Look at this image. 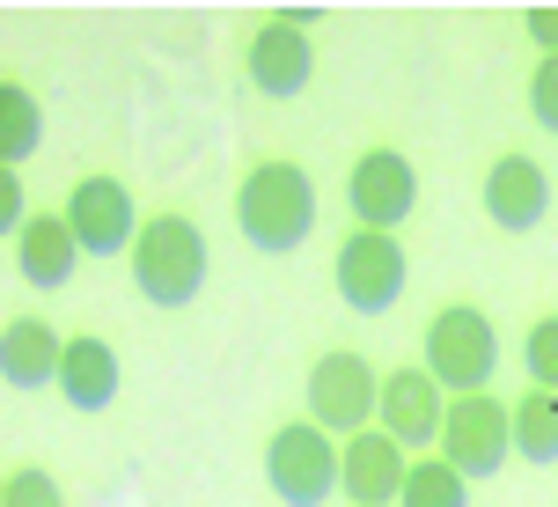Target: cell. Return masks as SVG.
<instances>
[{"mask_svg": "<svg viewBox=\"0 0 558 507\" xmlns=\"http://www.w3.org/2000/svg\"><path fill=\"white\" fill-rule=\"evenodd\" d=\"M59 353H66V338L45 316H8L0 324V383L8 390H45V383H59Z\"/></svg>", "mask_w": 558, "mask_h": 507, "instance_id": "14", "label": "cell"}, {"mask_svg": "<svg viewBox=\"0 0 558 507\" xmlns=\"http://www.w3.org/2000/svg\"><path fill=\"white\" fill-rule=\"evenodd\" d=\"M345 206H353V228H375V236H397V221L418 206V169L397 155V147H367L345 169Z\"/></svg>", "mask_w": 558, "mask_h": 507, "instance_id": "8", "label": "cell"}, {"mask_svg": "<svg viewBox=\"0 0 558 507\" xmlns=\"http://www.w3.org/2000/svg\"><path fill=\"white\" fill-rule=\"evenodd\" d=\"M133 287L155 302V310H184L198 302V287H206V236H198L192 214H155V221L133 236Z\"/></svg>", "mask_w": 558, "mask_h": 507, "instance_id": "2", "label": "cell"}, {"mask_svg": "<svg viewBox=\"0 0 558 507\" xmlns=\"http://www.w3.org/2000/svg\"><path fill=\"white\" fill-rule=\"evenodd\" d=\"M514 456L558 463V397L551 390H530L522 405H514Z\"/></svg>", "mask_w": 558, "mask_h": 507, "instance_id": "18", "label": "cell"}, {"mask_svg": "<svg viewBox=\"0 0 558 507\" xmlns=\"http://www.w3.org/2000/svg\"><path fill=\"white\" fill-rule=\"evenodd\" d=\"M243 74L257 82V96H302L316 74V45H308L302 15H272L243 37Z\"/></svg>", "mask_w": 558, "mask_h": 507, "instance_id": "10", "label": "cell"}, {"mask_svg": "<svg viewBox=\"0 0 558 507\" xmlns=\"http://www.w3.org/2000/svg\"><path fill=\"white\" fill-rule=\"evenodd\" d=\"M522 23H530V37H536V52L551 59V52H558V8H530V15H522Z\"/></svg>", "mask_w": 558, "mask_h": 507, "instance_id": "24", "label": "cell"}, {"mask_svg": "<svg viewBox=\"0 0 558 507\" xmlns=\"http://www.w3.org/2000/svg\"><path fill=\"white\" fill-rule=\"evenodd\" d=\"M375 405H383V383H375V367L361 361V353H316V367H308V420L324 426L331 442H353V434H367L375 426Z\"/></svg>", "mask_w": 558, "mask_h": 507, "instance_id": "5", "label": "cell"}, {"mask_svg": "<svg viewBox=\"0 0 558 507\" xmlns=\"http://www.w3.org/2000/svg\"><path fill=\"white\" fill-rule=\"evenodd\" d=\"M522 361H530V383L558 397V316H536L530 338H522Z\"/></svg>", "mask_w": 558, "mask_h": 507, "instance_id": "20", "label": "cell"}, {"mask_svg": "<svg viewBox=\"0 0 558 507\" xmlns=\"http://www.w3.org/2000/svg\"><path fill=\"white\" fill-rule=\"evenodd\" d=\"M0 507H66V493H59L52 471L23 463V471H8V500H0Z\"/></svg>", "mask_w": 558, "mask_h": 507, "instance_id": "21", "label": "cell"}, {"mask_svg": "<svg viewBox=\"0 0 558 507\" xmlns=\"http://www.w3.org/2000/svg\"><path fill=\"white\" fill-rule=\"evenodd\" d=\"M404 479H412V456L397 449L383 426H367V434H353V442H338V493H345L353 507H397Z\"/></svg>", "mask_w": 558, "mask_h": 507, "instance_id": "12", "label": "cell"}, {"mask_svg": "<svg viewBox=\"0 0 558 507\" xmlns=\"http://www.w3.org/2000/svg\"><path fill=\"white\" fill-rule=\"evenodd\" d=\"M74 265H82V243H74L66 214H29L23 236H15V273L29 287H66Z\"/></svg>", "mask_w": 558, "mask_h": 507, "instance_id": "15", "label": "cell"}, {"mask_svg": "<svg viewBox=\"0 0 558 507\" xmlns=\"http://www.w3.org/2000/svg\"><path fill=\"white\" fill-rule=\"evenodd\" d=\"M37 141H45V104L23 82H0V169L29 162Z\"/></svg>", "mask_w": 558, "mask_h": 507, "instance_id": "17", "label": "cell"}, {"mask_svg": "<svg viewBox=\"0 0 558 507\" xmlns=\"http://www.w3.org/2000/svg\"><path fill=\"white\" fill-rule=\"evenodd\" d=\"M493 367H500V331H493V316L471 310V302H448L434 324H426V375L441 383V390L471 397L493 383Z\"/></svg>", "mask_w": 558, "mask_h": 507, "instance_id": "3", "label": "cell"}, {"mask_svg": "<svg viewBox=\"0 0 558 507\" xmlns=\"http://www.w3.org/2000/svg\"><path fill=\"white\" fill-rule=\"evenodd\" d=\"M265 485H272L287 507H324L338 493V442L316 420L279 426L272 449H265Z\"/></svg>", "mask_w": 558, "mask_h": 507, "instance_id": "6", "label": "cell"}, {"mask_svg": "<svg viewBox=\"0 0 558 507\" xmlns=\"http://www.w3.org/2000/svg\"><path fill=\"white\" fill-rule=\"evenodd\" d=\"M404 280H412V265H404V243H397V236L353 228V236L338 243V294H345V310H361V316L397 310Z\"/></svg>", "mask_w": 558, "mask_h": 507, "instance_id": "7", "label": "cell"}, {"mask_svg": "<svg viewBox=\"0 0 558 507\" xmlns=\"http://www.w3.org/2000/svg\"><path fill=\"white\" fill-rule=\"evenodd\" d=\"M441 420H448V397L426 367H390L383 375V405H375V426L390 434L397 449H426L441 442Z\"/></svg>", "mask_w": 558, "mask_h": 507, "instance_id": "11", "label": "cell"}, {"mask_svg": "<svg viewBox=\"0 0 558 507\" xmlns=\"http://www.w3.org/2000/svg\"><path fill=\"white\" fill-rule=\"evenodd\" d=\"M29 206H23V169H0V236H23Z\"/></svg>", "mask_w": 558, "mask_h": 507, "instance_id": "23", "label": "cell"}, {"mask_svg": "<svg viewBox=\"0 0 558 507\" xmlns=\"http://www.w3.org/2000/svg\"><path fill=\"white\" fill-rule=\"evenodd\" d=\"M74 412H104L118 397V353L104 346V338H66V353H59V383H52Z\"/></svg>", "mask_w": 558, "mask_h": 507, "instance_id": "16", "label": "cell"}, {"mask_svg": "<svg viewBox=\"0 0 558 507\" xmlns=\"http://www.w3.org/2000/svg\"><path fill=\"white\" fill-rule=\"evenodd\" d=\"M530 118L544 125V133H558V52L536 59V74H530Z\"/></svg>", "mask_w": 558, "mask_h": 507, "instance_id": "22", "label": "cell"}, {"mask_svg": "<svg viewBox=\"0 0 558 507\" xmlns=\"http://www.w3.org/2000/svg\"><path fill=\"white\" fill-rule=\"evenodd\" d=\"M397 507H471V479L448 471L441 456H426V463H412V479H404Z\"/></svg>", "mask_w": 558, "mask_h": 507, "instance_id": "19", "label": "cell"}, {"mask_svg": "<svg viewBox=\"0 0 558 507\" xmlns=\"http://www.w3.org/2000/svg\"><path fill=\"white\" fill-rule=\"evenodd\" d=\"M59 214H66V228H74V243L88 257H118V251H133V236H140L133 192L118 177H74V192H66Z\"/></svg>", "mask_w": 558, "mask_h": 507, "instance_id": "9", "label": "cell"}, {"mask_svg": "<svg viewBox=\"0 0 558 507\" xmlns=\"http://www.w3.org/2000/svg\"><path fill=\"white\" fill-rule=\"evenodd\" d=\"M507 456H514V405H500L493 390L448 397V420H441V463L448 471L493 479Z\"/></svg>", "mask_w": 558, "mask_h": 507, "instance_id": "4", "label": "cell"}, {"mask_svg": "<svg viewBox=\"0 0 558 507\" xmlns=\"http://www.w3.org/2000/svg\"><path fill=\"white\" fill-rule=\"evenodd\" d=\"M0 500H8V471H0Z\"/></svg>", "mask_w": 558, "mask_h": 507, "instance_id": "25", "label": "cell"}, {"mask_svg": "<svg viewBox=\"0 0 558 507\" xmlns=\"http://www.w3.org/2000/svg\"><path fill=\"white\" fill-rule=\"evenodd\" d=\"M485 214L507 236H530L551 214V177H544V162L536 155H500V162L485 169Z\"/></svg>", "mask_w": 558, "mask_h": 507, "instance_id": "13", "label": "cell"}, {"mask_svg": "<svg viewBox=\"0 0 558 507\" xmlns=\"http://www.w3.org/2000/svg\"><path fill=\"white\" fill-rule=\"evenodd\" d=\"M235 228H243V243L265 257H287L302 251V236L316 228V184H308L302 162H257L243 169V184H235Z\"/></svg>", "mask_w": 558, "mask_h": 507, "instance_id": "1", "label": "cell"}]
</instances>
